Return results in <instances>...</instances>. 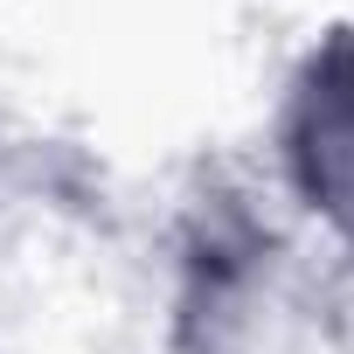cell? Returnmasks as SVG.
<instances>
[{
  "label": "cell",
  "instance_id": "obj_2",
  "mask_svg": "<svg viewBox=\"0 0 354 354\" xmlns=\"http://www.w3.org/2000/svg\"><path fill=\"white\" fill-rule=\"evenodd\" d=\"M271 153L299 216L354 257V28H333L299 56L271 118Z\"/></svg>",
  "mask_w": 354,
  "mask_h": 354
},
{
  "label": "cell",
  "instance_id": "obj_1",
  "mask_svg": "<svg viewBox=\"0 0 354 354\" xmlns=\"http://www.w3.org/2000/svg\"><path fill=\"white\" fill-rule=\"evenodd\" d=\"M174 354H306V292L285 243L243 209L216 202L188 223L167 306Z\"/></svg>",
  "mask_w": 354,
  "mask_h": 354
}]
</instances>
